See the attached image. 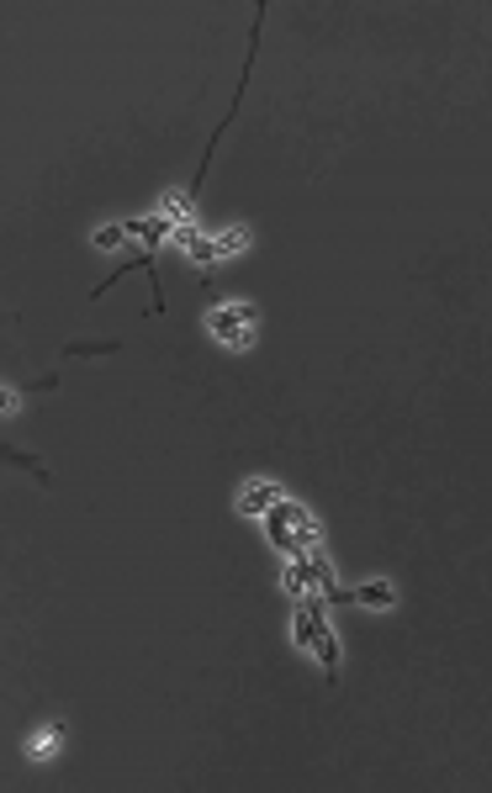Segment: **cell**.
Wrapping results in <instances>:
<instances>
[{
    "instance_id": "cell-1",
    "label": "cell",
    "mask_w": 492,
    "mask_h": 793,
    "mask_svg": "<svg viewBox=\"0 0 492 793\" xmlns=\"http://www.w3.org/2000/svg\"><path fill=\"white\" fill-rule=\"evenodd\" d=\"M207 334L218 338V344H228V349H244L260 334V317H254L249 302H222V307L207 313Z\"/></svg>"
},
{
    "instance_id": "cell-2",
    "label": "cell",
    "mask_w": 492,
    "mask_h": 793,
    "mask_svg": "<svg viewBox=\"0 0 492 793\" xmlns=\"http://www.w3.org/2000/svg\"><path fill=\"white\" fill-rule=\"evenodd\" d=\"M175 243H180L191 260L212 264V260H222V254H239L249 243V233H218V239H212V233H197V228H191V233H175Z\"/></svg>"
},
{
    "instance_id": "cell-3",
    "label": "cell",
    "mask_w": 492,
    "mask_h": 793,
    "mask_svg": "<svg viewBox=\"0 0 492 793\" xmlns=\"http://www.w3.org/2000/svg\"><path fill=\"white\" fill-rule=\"evenodd\" d=\"M392 598L397 593L387 587V582H366V587H328V593H323L328 608H345V603H381V608H387Z\"/></svg>"
},
{
    "instance_id": "cell-4",
    "label": "cell",
    "mask_w": 492,
    "mask_h": 793,
    "mask_svg": "<svg viewBox=\"0 0 492 793\" xmlns=\"http://www.w3.org/2000/svg\"><path fill=\"white\" fill-rule=\"evenodd\" d=\"M275 498H281V487H260V481H254V487H244V492H239V513H244V519H260Z\"/></svg>"
},
{
    "instance_id": "cell-5",
    "label": "cell",
    "mask_w": 492,
    "mask_h": 793,
    "mask_svg": "<svg viewBox=\"0 0 492 793\" xmlns=\"http://www.w3.org/2000/svg\"><path fill=\"white\" fill-rule=\"evenodd\" d=\"M0 460H6V466H22V471H32L38 481H49V471H43V460L22 456V450H6V445H0Z\"/></svg>"
},
{
    "instance_id": "cell-6",
    "label": "cell",
    "mask_w": 492,
    "mask_h": 793,
    "mask_svg": "<svg viewBox=\"0 0 492 793\" xmlns=\"http://www.w3.org/2000/svg\"><path fill=\"white\" fill-rule=\"evenodd\" d=\"M59 724H49V730H38V741H32V757H53V745H59Z\"/></svg>"
},
{
    "instance_id": "cell-7",
    "label": "cell",
    "mask_w": 492,
    "mask_h": 793,
    "mask_svg": "<svg viewBox=\"0 0 492 793\" xmlns=\"http://www.w3.org/2000/svg\"><path fill=\"white\" fill-rule=\"evenodd\" d=\"M96 243H101V249H117V243H123V228H101Z\"/></svg>"
},
{
    "instance_id": "cell-8",
    "label": "cell",
    "mask_w": 492,
    "mask_h": 793,
    "mask_svg": "<svg viewBox=\"0 0 492 793\" xmlns=\"http://www.w3.org/2000/svg\"><path fill=\"white\" fill-rule=\"evenodd\" d=\"M17 408V392H6V386H0V413H11Z\"/></svg>"
}]
</instances>
